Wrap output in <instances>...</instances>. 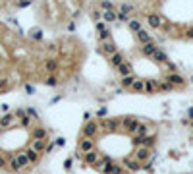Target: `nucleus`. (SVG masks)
<instances>
[{"instance_id": "obj_33", "label": "nucleus", "mask_w": 193, "mask_h": 174, "mask_svg": "<svg viewBox=\"0 0 193 174\" xmlns=\"http://www.w3.org/2000/svg\"><path fill=\"white\" fill-rule=\"evenodd\" d=\"M191 83H193V77H191Z\"/></svg>"}, {"instance_id": "obj_29", "label": "nucleus", "mask_w": 193, "mask_h": 174, "mask_svg": "<svg viewBox=\"0 0 193 174\" xmlns=\"http://www.w3.org/2000/svg\"><path fill=\"white\" fill-rule=\"evenodd\" d=\"M166 68L170 70V72H174V70H176V64H172V62H168V60H166Z\"/></svg>"}, {"instance_id": "obj_4", "label": "nucleus", "mask_w": 193, "mask_h": 174, "mask_svg": "<svg viewBox=\"0 0 193 174\" xmlns=\"http://www.w3.org/2000/svg\"><path fill=\"white\" fill-rule=\"evenodd\" d=\"M100 52H103L104 56H112V54H116L118 49H116V45L112 43V41H104V43H100Z\"/></svg>"}, {"instance_id": "obj_26", "label": "nucleus", "mask_w": 193, "mask_h": 174, "mask_svg": "<svg viewBox=\"0 0 193 174\" xmlns=\"http://www.w3.org/2000/svg\"><path fill=\"white\" fill-rule=\"evenodd\" d=\"M172 89H174V85L166 81V83H158V89H156V91H172Z\"/></svg>"}, {"instance_id": "obj_13", "label": "nucleus", "mask_w": 193, "mask_h": 174, "mask_svg": "<svg viewBox=\"0 0 193 174\" xmlns=\"http://www.w3.org/2000/svg\"><path fill=\"white\" fill-rule=\"evenodd\" d=\"M25 155H27V159H29V162H31V165H37V162H39V159H41V155L37 153V151H33L31 147L25 151Z\"/></svg>"}, {"instance_id": "obj_5", "label": "nucleus", "mask_w": 193, "mask_h": 174, "mask_svg": "<svg viewBox=\"0 0 193 174\" xmlns=\"http://www.w3.org/2000/svg\"><path fill=\"white\" fill-rule=\"evenodd\" d=\"M79 151L85 155V153H89V151H95V141L91 137H83L81 141H79Z\"/></svg>"}, {"instance_id": "obj_32", "label": "nucleus", "mask_w": 193, "mask_h": 174, "mask_svg": "<svg viewBox=\"0 0 193 174\" xmlns=\"http://www.w3.org/2000/svg\"><path fill=\"white\" fill-rule=\"evenodd\" d=\"M4 6V0H0V8H2Z\"/></svg>"}, {"instance_id": "obj_27", "label": "nucleus", "mask_w": 193, "mask_h": 174, "mask_svg": "<svg viewBox=\"0 0 193 174\" xmlns=\"http://www.w3.org/2000/svg\"><path fill=\"white\" fill-rule=\"evenodd\" d=\"M31 2H33V0H18L16 6L18 8H27V6H31Z\"/></svg>"}, {"instance_id": "obj_35", "label": "nucleus", "mask_w": 193, "mask_h": 174, "mask_svg": "<svg viewBox=\"0 0 193 174\" xmlns=\"http://www.w3.org/2000/svg\"><path fill=\"white\" fill-rule=\"evenodd\" d=\"M191 128H193V124H191Z\"/></svg>"}, {"instance_id": "obj_23", "label": "nucleus", "mask_w": 193, "mask_h": 174, "mask_svg": "<svg viewBox=\"0 0 193 174\" xmlns=\"http://www.w3.org/2000/svg\"><path fill=\"white\" fill-rule=\"evenodd\" d=\"M44 83H47V85H56V83H58V79H56L54 74H47V77H44Z\"/></svg>"}, {"instance_id": "obj_10", "label": "nucleus", "mask_w": 193, "mask_h": 174, "mask_svg": "<svg viewBox=\"0 0 193 174\" xmlns=\"http://www.w3.org/2000/svg\"><path fill=\"white\" fill-rule=\"evenodd\" d=\"M149 155H151V149H149V147H139V149H137V153H135V161L143 162V161L149 159Z\"/></svg>"}, {"instance_id": "obj_8", "label": "nucleus", "mask_w": 193, "mask_h": 174, "mask_svg": "<svg viewBox=\"0 0 193 174\" xmlns=\"http://www.w3.org/2000/svg\"><path fill=\"white\" fill-rule=\"evenodd\" d=\"M147 23H149L153 29H158V27H162V18L158 14H149L147 16Z\"/></svg>"}, {"instance_id": "obj_7", "label": "nucleus", "mask_w": 193, "mask_h": 174, "mask_svg": "<svg viewBox=\"0 0 193 174\" xmlns=\"http://www.w3.org/2000/svg\"><path fill=\"white\" fill-rule=\"evenodd\" d=\"M149 143H153V137H149V135H133V145L149 147Z\"/></svg>"}, {"instance_id": "obj_22", "label": "nucleus", "mask_w": 193, "mask_h": 174, "mask_svg": "<svg viewBox=\"0 0 193 174\" xmlns=\"http://www.w3.org/2000/svg\"><path fill=\"white\" fill-rule=\"evenodd\" d=\"M158 89V83H156V81H145V91H149V93H153V91H156Z\"/></svg>"}, {"instance_id": "obj_14", "label": "nucleus", "mask_w": 193, "mask_h": 174, "mask_svg": "<svg viewBox=\"0 0 193 174\" xmlns=\"http://www.w3.org/2000/svg\"><path fill=\"white\" fill-rule=\"evenodd\" d=\"M141 52H143L145 56H153V54L156 52V45H153V43L143 45V46H141Z\"/></svg>"}, {"instance_id": "obj_15", "label": "nucleus", "mask_w": 193, "mask_h": 174, "mask_svg": "<svg viewBox=\"0 0 193 174\" xmlns=\"http://www.w3.org/2000/svg\"><path fill=\"white\" fill-rule=\"evenodd\" d=\"M139 124H141V122H137V120H131V118L124 122V126H126V130H128V132H131V134H135V130L139 128Z\"/></svg>"}, {"instance_id": "obj_30", "label": "nucleus", "mask_w": 193, "mask_h": 174, "mask_svg": "<svg viewBox=\"0 0 193 174\" xmlns=\"http://www.w3.org/2000/svg\"><path fill=\"white\" fill-rule=\"evenodd\" d=\"M66 29H68V31H74V29H75V23H74V21H70V23L66 25Z\"/></svg>"}, {"instance_id": "obj_21", "label": "nucleus", "mask_w": 193, "mask_h": 174, "mask_svg": "<svg viewBox=\"0 0 193 174\" xmlns=\"http://www.w3.org/2000/svg\"><path fill=\"white\" fill-rule=\"evenodd\" d=\"M133 135H149V126H147V124H139V128L135 130Z\"/></svg>"}, {"instance_id": "obj_28", "label": "nucleus", "mask_w": 193, "mask_h": 174, "mask_svg": "<svg viewBox=\"0 0 193 174\" xmlns=\"http://www.w3.org/2000/svg\"><path fill=\"white\" fill-rule=\"evenodd\" d=\"M100 8H103L104 12H108V10H112V4H110V2H106V0H104V2H100Z\"/></svg>"}, {"instance_id": "obj_1", "label": "nucleus", "mask_w": 193, "mask_h": 174, "mask_svg": "<svg viewBox=\"0 0 193 174\" xmlns=\"http://www.w3.org/2000/svg\"><path fill=\"white\" fill-rule=\"evenodd\" d=\"M95 29H97V35H99L100 43H104V41H112V37H110V29H108V23H104V21H97Z\"/></svg>"}, {"instance_id": "obj_12", "label": "nucleus", "mask_w": 193, "mask_h": 174, "mask_svg": "<svg viewBox=\"0 0 193 174\" xmlns=\"http://www.w3.org/2000/svg\"><path fill=\"white\" fill-rule=\"evenodd\" d=\"M164 79L168 81V83H172V85H184V83H185L184 77H181L180 74H170V76H164Z\"/></svg>"}, {"instance_id": "obj_24", "label": "nucleus", "mask_w": 193, "mask_h": 174, "mask_svg": "<svg viewBox=\"0 0 193 174\" xmlns=\"http://www.w3.org/2000/svg\"><path fill=\"white\" fill-rule=\"evenodd\" d=\"M135 81L133 76H126V77H122V87H131V83Z\"/></svg>"}, {"instance_id": "obj_18", "label": "nucleus", "mask_w": 193, "mask_h": 174, "mask_svg": "<svg viewBox=\"0 0 193 174\" xmlns=\"http://www.w3.org/2000/svg\"><path fill=\"white\" fill-rule=\"evenodd\" d=\"M128 25H130V29L133 31V33H137V31H141L143 27H141V21L139 19H135V18H131L130 21H128Z\"/></svg>"}, {"instance_id": "obj_34", "label": "nucleus", "mask_w": 193, "mask_h": 174, "mask_svg": "<svg viewBox=\"0 0 193 174\" xmlns=\"http://www.w3.org/2000/svg\"><path fill=\"white\" fill-rule=\"evenodd\" d=\"M54 2H58V0H54Z\"/></svg>"}, {"instance_id": "obj_16", "label": "nucleus", "mask_w": 193, "mask_h": 174, "mask_svg": "<svg viewBox=\"0 0 193 174\" xmlns=\"http://www.w3.org/2000/svg\"><path fill=\"white\" fill-rule=\"evenodd\" d=\"M135 35H137V41H139L141 45H147V43H151V37H149V33H147L145 29L137 31V33H135Z\"/></svg>"}, {"instance_id": "obj_2", "label": "nucleus", "mask_w": 193, "mask_h": 174, "mask_svg": "<svg viewBox=\"0 0 193 174\" xmlns=\"http://www.w3.org/2000/svg\"><path fill=\"white\" fill-rule=\"evenodd\" d=\"M41 70L43 72H47V74H54L56 70H58V60L56 58H44L43 60V64H41Z\"/></svg>"}, {"instance_id": "obj_20", "label": "nucleus", "mask_w": 193, "mask_h": 174, "mask_svg": "<svg viewBox=\"0 0 193 174\" xmlns=\"http://www.w3.org/2000/svg\"><path fill=\"white\" fill-rule=\"evenodd\" d=\"M151 58H153L155 62H164V64H166V54H164L162 50H158V49H156V52H155Z\"/></svg>"}, {"instance_id": "obj_19", "label": "nucleus", "mask_w": 193, "mask_h": 174, "mask_svg": "<svg viewBox=\"0 0 193 174\" xmlns=\"http://www.w3.org/2000/svg\"><path fill=\"white\" fill-rule=\"evenodd\" d=\"M124 62H126V60H124V56H122L120 52H116V54H112V56H110V64H112V66H116V68H118L120 64H124Z\"/></svg>"}, {"instance_id": "obj_6", "label": "nucleus", "mask_w": 193, "mask_h": 174, "mask_svg": "<svg viewBox=\"0 0 193 174\" xmlns=\"http://www.w3.org/2000/svg\"><path fill=\"white\" fill-rule=\"evenodd\" d=\"M97 132H99V122H87L85 124V128H83V134H85V137H93V135H97Z\"/></svg>"}, {"instance_id": "obj_25", "label": "nucleus", "mask_w": 193, "mask_h": 174, "mask_svg": "<svg viewBox=\"0 0 193 174\" xmlns=\"http://www.w3.org/2000/svg\"><path fill=\"white\" fill-rule=\"evenodd\" d=\"M128 168H131V170L135 172V170L141 168V162H139V161H128Z\"/></svg>"}, {"instance_id": "obj_17", "label": "nucleus", "mask_w": 193, "mask_h": 174, "mask_svg": "<svg viewBox=\"0 0 193 174\" xmlns=\"http://www.w3.org/2000/svg\"><path fill=\"white\" fill-rule=\"evenodd\" d=\"M131 91H135V93H143V91H145V81H143V79H135L133 83H131Z\"/></svg>"}, {"instance_id": "obj_31", "label": "nucleus", "mask_w": 193, "mask_h": 174, "mask_svg": "<svg viewBox=\"0 0 193 174\" xmlns=\"http://www.w3.org/2000/svg\"><path fill=\"white\" fill-rule=\"evenodd\" d=\"M185 37H187V39H193V29H187V31H185Z\"/></svg>"}, {"instance_id": "obj_9", "label": "nucleus", "mask_w": 193, "mask_h": 174, "mask_svg": "<svg viewBox=\"0 0 193 174\" xmlns=\"http://www.w3.org/2000/svg\"><path fill=\"white\" fill-rule=\"evenodd\" d=\"M103 21L104 23H114V21H118V12L116 10H108V12H103Z\"/></svg>"}, {"instance_id": "obj_3", "label": "nucleus", "mask_w": 193, "mask_h": 174, "mask_svg": "<svg viewBox=\"0 0 193 174\" xmlns=\"http://www.w3.org/2000/svg\"><path fill=\"white\" fill-rule=\"evenodd\" d=\"M99 157H100V153L95 149V151H89V153H85L83 155V165L85 166H95L97 162H99Z\"/></svg>"}, {"instance_id": "obj_11", "label": "nucleus", "mask_w": 193, "mask_h": 174, "mask_svg": "<svg viewBox=\"0 0 193 174\" xmlns=\"http://www.w3.org/2000/svg\"><path fill=\"white\" fill-rule=\"evenodd\" d=\"M118 74H120L122 77H126V76H133V68H131V64H130V62L120 64V66H118Z\"/></svg>"}]
</instances>
